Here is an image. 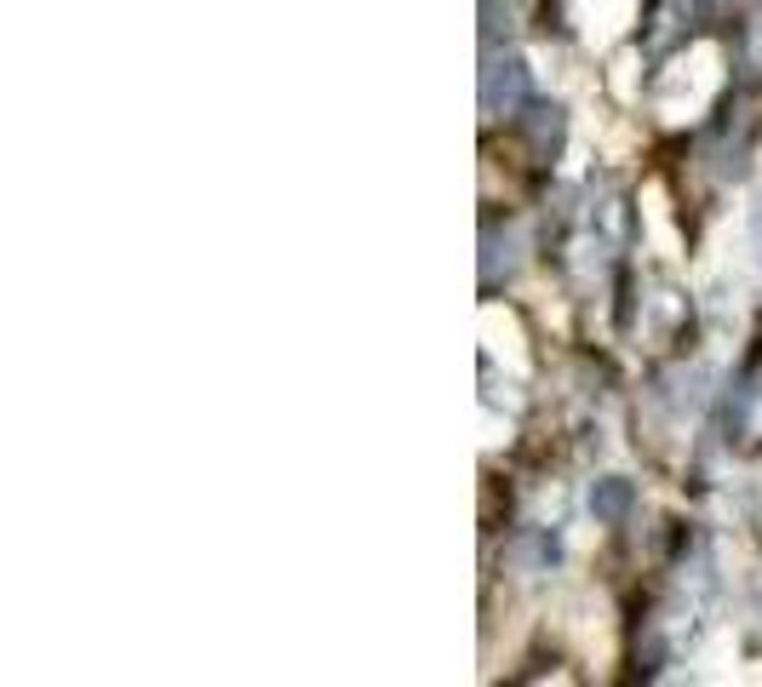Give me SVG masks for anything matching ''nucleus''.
Instances as JSON below:
<instances>
[]
</instances>
